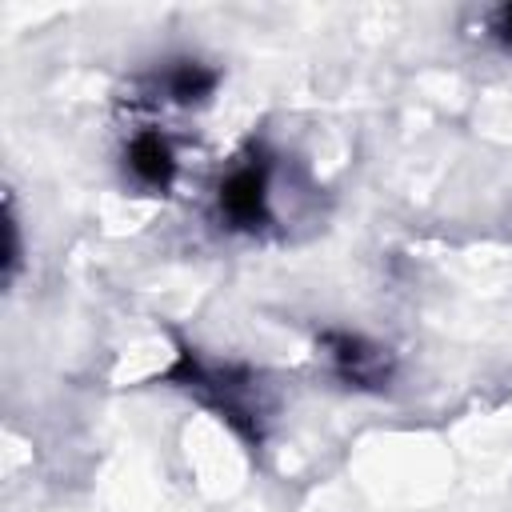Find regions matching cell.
Wrapping results in <instances>:
<instances>
[{
	"mask_svg": "<svg viewBox=\"0 0 512 512\" xmlns=\"http://www.w3.org/2000/svg\"><path fill=\"white\" fill-rule=\"evenodd\" d=\"M220 212L236 228H260L268 220V176L260 164H240L220 184Z\"/></svg>",
	"mask_w": 512,
	"mask_h": 512,
	"instance_id": "1",
	"label": "cell"
},
{
	"mask_svg": "<svg viewBox=\"0 0 512 512\" xmlns=\"http://www.w3.org/2000/svg\"><path fill=\"white\" fill-rule=\"evenodd\" d=\"M128 168H132V176H136L140 184L164 188V184L172 180V172H176V160H172L168 140H160L156 132L136 136V140L128 144Z\"/></svg>",
	"mask_w": 512,
	"mask_h": 512,
	"instance_id": "2",
	"label": "cell"
},
{
	"mask_svg": "<svg viewBox=\"0 0 512 512\" xmlns=\"http://www.w3.org/2000/svg\"><path fill=\"white\" fill-rule=\"evenodd\" d=\"M328 348H332V360H336L340 376L352 380V384H372L384 372V356L376 348H368L364 340H356V336H328Z\"/></svg>",
	"mask_w": 512,
	"mask_h": 512,
	"instance_id": "3",
	"label": "cell"
},
{
	"mask_svg": "<svg viewBox=\"0 0 512 512\" xmlns=\"http://www.w3.org/2000/svg\"><path fill=\"white\" fill-rule=\"evenodd\" d=\"M216 76L204 68V64H180L172 76H168V92L180 100V104H192V100H204L212 92Z\"/></svg>",
	"mask_w": 512,
	"mask_h": 512,
	"instance_id": "4",
	"label": "cell"
},
{
	"mask_svg": "<svg viewBox=\"0 0 512 512\" xmlns=\"http://www.w3.org/2000/svg\"><path fill=\"white\" fill-rule=\"evenodd\" d=\"M496 32H500V36H504V40L512 44V4H508V8H504V12L496 16Z\"/></svg>",
	"mask_w": 512,
	"mask_h": 512,
	"instance_id": "5",
	"label": "cell"
}]
</instances>
